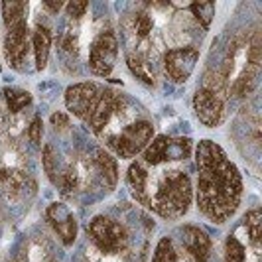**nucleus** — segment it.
Masks as SVG:
<instances>
[{"label": "nucleus", "instance_id": "obj_26", "mask_svg": "<svg viewBox=\"0 0 262 262\" xmlns=\"http://www.w3.org/2000/svg\"><path fill=\"white\" fill-rule=\"evenodd\" d=\"M249 61L252 63L254 69L260 63V34H254V38H252V43H250L249 50Z\"/></svg>", "mask_w": 262, "mask_h": 262}, {"label": "nucleus", "instance_id": "obj_25", "mask_svg": "<svg viewBox=\"0 0 262 262\" xmlns=\"http://www.w3.org/2000/svg\"><path fill=\"white\" fill-rule=\"evenodd\" d=\"M43 168H46V173L50 176V180L55 182V171H57V166H55V158H53L52 146H46V148H43Z\"/></svg>", "mask_w": 262, "mask_h": 262}, {"label": "nucleus", "instance_id": "obj_14", "mask_svg": "<svg viewBox=\"0 0 262 262\" xmlns=\"http://www.w3.org/2000/svg\"><path fill=\"white\" fill-rule=\"evenodd\" d=\"M32 46H34V55H36V69L41 71L48 66L50 57V48H52V34L46 26H36L34 36H32Z\"/></svg>", "mask_w": 262, "mask_h": 262}, {"label": "nucleus", "instance_id": "obj_28", "mask_svg": "<svg viewBox=\"0 0 262 262\" xmlns=\"http://www.w3.org/2000/svg\"><path fill=\"white\" fill-rule=\"evenodd\" d=\"M87 8H89V4H87V2H69V4L66 6L67 14H69L71 18H81Z\"/></svg>", "mask_w": 262, "mask_h": 262}, {"label": "nucleus", "instance_id": "obj_2", "mask_svg": "<svg viewBox=\"0 0 262 262\" xmlns=\"http://www.w3.org/2000/svg\"><path fill=\"white\" fill-rule=\"evenodd\" d=\"M126 184L138 203L168 219L185 215L191 205V180L182 170L162 171V176L156 178L150 176L144 164L134 162L128 168Z\"/></svg>", "mask_w": 262, "mask_h": 262}, {"label": "nucleus", "instance_id": "obj_22", "mask_svg": "<svg viewBox=\"0 0 262 262\" xmlns=\"http://www.w3.org/2000/svg\"><path fill=\"white\" fill-rule=\"evenodd\" d=\"M260 209H252L247 215V229L250 233V238L254 243V247H260Z\"/></svg>", "mask_w": 262, "mask_h": 262}, {"label": "nucleus", "instance_id": "obj_10", "mask_svg": "<svg viewBox=\"0 0 262 262\" xmlns=\"http://www.w3.org/2000/svg\"><path fill=\"white\" fill-rule=\"evenodd\" d=\"M28 50H30V30H28L26 22H20V24L8 28V34L4 39L6 61L14 69H20L24 59L28 57Z\"/></svg>", "mask_w": 262, "mask_h": 262}, {"label": "nucleus", "instance_id": "obj_17", "mask_svg": "<svg viewBox=\"0 0 262 262\" xmlns=\"http://www.w3.org/2000/svg\"><path fill=\"white\" fill-rule=\"evenodd\" d=\"M189 10L201 26L209 28L213 16H215V2H193V4H189Z\"/></svg>", "mask_w": 262, "mask_h": 262}, {"label": "nucleus", "instance_id": "obj_27", "mask_svg": "<svg viewBox=\"0 0 262 262\" xmlns=\"http://www.w3.org/2000/svg\"><path fill=\"white\" fill-rule=\"evenodd\" d=\"M41 126H43V124H41V118L39 117L34 118V120H32V124H30L28 136H30V140H32L34 144H39V142H41V132H43Z\"/></svg>", "mask_w": 262, "mask_h": 262}, {"label": "nucleus", "instance_id": "obj_9", "mask_svg": "<svg viewBox=\"0 0 262 262\" xmlns=\"http://www.w3.org/2000/svg\"><path fill=\"white\" fill-rule=\"evenodd\" d=\"M193 111L205 126L215 128L223 120V99L219 97V93L211 91L207 87L197 89V93L193 95Z\"/></svg>", "mask_w": 262, "mask_h": 262}, {"label": "nucleus", "instance_id": "obj_23", "mask_svg": "<svg viewBox=\"0 0 262 262\" xmlns=\"http://www.w3.org/2000/svg\"><path fill=\"white\" fill-rule=\"evenodd\" d=\"M152 28H154V22L148 14H136V18H134V34L136 36L146 38L152 32Z\"/></svg>", "mask_w": 262, "mask_h": 262}, {"label": "nucleus", "instance_id": "obj_7", "mask_svg": "<svg viewBox=\"0 0 262 262\" xmlns=\"http://www.w3.org/2000/svg\"><path fill=\"white\" fill-rule=\"evenodd\" d=\"M118 55V41L113 32H101L91 46L89 53V67L93 75L108 77L113 73V67Z\"/></svg>", "mask_w": 262, "mask_h": 262}, {"label": "nucleus", "instance_id": "obj_8", "mask_svg": "<svg viewBox=\"0 0 262 262\" xmlns=\"http://www.w3.org/2000/svg\"><path fill=\"white\" fill-rule=\"evenodd\" d=\"M197 59H199V50L193 48V46L176 48V50L166 52V55H164V67H166V73L170 75L171 81L184 83L193 73Z\"/></svg>", "mask_w": 262, "mask_h": 262}, {"label": "nucleus", "instance_id": "obj_3", "mask_svg": "<svg viewBox=\"0 0 262 262\" xmlns=\"http://www.w3.org/2000/svg\"><path fill=\"white\" fill-rule=\"evenodd\" d=\"M67 111L81 118L93 132L101 134L122 106V97L99 83H77L66 91Z\"/></svg>", "mask_w": 262, "mask_h": 262}, {"label": "nucleus", "instance_id": "obj_12", "mask_svg": "<svg viewBox=\"0 0 262 262\" xmlns=\"http://www.w3.org/2000/svg\"><path fill=\"white\" fill-rule=\"evenodd\" d=\"M184 245L189 256L195 262H209L211 256V241L201 229L197 227H184Z\"/></svg>", "mask_w": 262, "mask_h": 262}, {"label": "nucleus", "instance_id": "obj_13", "mask_svg": "<svg viewBox=\"0 0 262 262\" xmlns=\"http://www.w3.org/2000/svg\"><path fill=\"white\" fill-rule=\"evenodd\" d=\"M93 164H95V170L99 171L101 180L106 187H115L118 182V166L117 160L111 156L105 150H95L93 154Z\"/></svg>", "mask_w": 262, "mask_h": 262}, {"label": "nucleus", "instance_id": "obj_30", "mask_svg": "<svg viewBox=\"0 0 262 262\" xmlns=\"http://www.w3.org/2000/svg\"><path fill=\"white\" fill-rule=\"evenodd\" d=\"M43 4H46V6L50 8V10H55V12H57V10H59V8L63 6V2H50V0H46Z\"/></svg>", "mask_w": 262, "mask_h": 262}, {"label": "nucleus", "instance_id": "obj_6", "mask_svg": "<svg viewBox=\"0 0 262 262\" xmlns=\"http://www.w3.org/2000/svg\"><path fill=\"white\" fill-rule=\"evenodd\" d=\"M191 154V140L189 138H170V136H156L144 150V164L160 166L166 162H180Z\"/></svg>", "mask_w": 262, "mask_h": 262}, {"label": "nucleus", "instance_id": "obj_4", "mask_svg": "<svg viewBox=\"0 0 262 262\" xmlns=\"http://www.w3.org/2000/svg\"><path fill=\"white\" fill-rule=\"evenodd\" d=\"M87 233L103 254H118L128 247V233L124 231V227L103 215H97L87 225Z\"/></svg>", "mask_w": 262, "mask_h": 262}, {"label": "nucleus", "instance_id": "obj_20", "mask_svg": "<svg viewBox=\"0 0 262 262\" xmlns=\"http://www.w3.org/2000/svg\"><path fill=\"white\" fill-rule=\"evenodd\" d=\"M225 262H245V247L236 236H229L225 243Z\"/></svg>", "mask_w": 262, "mask_h": 262}, {"label": "nucleus", "instance_id": "obj_1", "mask_svg": "<svg viewBox=\"0 0 262 262\" xmlns=\"http://www.w3.org/2000/svg\"><path fill=\"white\" fill-rule=\"evenodd\" d=\"M197 207L213 223L235 215L243 195V178L225 150L213 140H201L195 150Z\"/></svg>", "mask_w": 262, "mask_h": 262}, {"label": "nucleus", "instance_id": "obj_24", "mask_svg": "<svg viewBox=\"0 0 262 262\" xmlns=\"http://www.w3.org/2000/svg\"><path fill=\"white\" fill-rule=\"evenodd\" d=\"M57 182L61 185V191H63V193H69V191L75 189V185H77V173H75V170L67 168V170L55 180V184H57Z\"/></svg>", "mask_w": 262, "mask_h": 262}, {"label": "nucleus", "instance_id": "obj_11", "mask_svg": "<svg viewBox=\"0 0 262 262\" xmlns=\"http://www.w3.org/2000/svg\"><path fill=\"white\" fill-rule=\"evenodd\" d=\"M46 217H48V223L52 225V229L57 233V236L61 238V243L66 247L73 245V241L77 236V221H75L73 213L69 211V207L63 203H52L46 211Z\"/></svg>", "mask_w": 262, "mask_h": 262}, {"label": "nucleus", "instance_id": "obj_16", "mask_svg": "<svg viewBox=\"0 0 262 262\" xmlns=\"http://www.w3.org/2000/svg\"><path fill=\"white\" fill-rule=\"evenodd\" d=\"M126 61H128V69H130L132 73H134L138 79H142L144 83L152 85V83L156 81V77H154V71L150 69V66L146 63L140 55H128V57H126Z\"/></svg>", "mask_w": 262, "mask_h": 262}, {"label": "nucleus", "instance_id": "obj_21", "mask_svg": "<svg viewBox=\"0 0 262 262\" xmlns=\"http://www.w3.org/2000/svg\"><path fill=\"white\" fill-rule=\"evenodd\" d=\"M254 85H256V71L254 69H247L241 79H236L235 83V93L238 97H245V95H249L252 89H254Z\"/></svg>", "mask_w": 262, "mask_h": 262}, {"label": "nucleus", "instance_id": "obj_29", "mask_svg": "<svg viewBox=\"0 0 262 262\" xmlns=\"http://www.w3.org/2000/svg\"><path fill=\"white\" fill-rule=\"evenodd\" d=\"M52 124L57 128H66V126H69V117L67 115H63V113H57V115H53L52 117Z\"/></svg>", "mask_w": 262, "mask_h": 262}, {"label": "nucleus", "instance_id": "obj_15", "mask_svg": "<svg viewBox=\"0 0 262 262\" xmlns=\"http://www.w3.org/2000/svg\"><path fill=\"white\" fill-rule=\"evenodd\" d=\"M28 12V2H2V18H4V24L10 28L14 24H20V22H26L24 16Z\"/></svg>", "mask_w": 262, "mask_h": 262}, {"label": "nucleus", "instance_id": "obj_19", "mask_svg": "<svg viewBox=\"0 0 262 262\" xmlns=\"http://www.w3.org/2000/svg\"><path fill=\"white\" fill-rule=\"evenodd\" d=\"M152 262H178V254H176V249H173V243L168 236H164L158 243Z\"/></svg>", "mask_w": 262, "mask_h": 262}, {"label": "nucleus", "instance_id": "obj_18", "mask_svg": "<svg viewBox=\"0 0 262 262\" xmlns=\"http://www.w3.org/2000/svg\"><path fill=\"white\" fill-rule=\"evenodd\" d=\"M4 95H6V103H8L10 113H20L24 106L32 103V95L22 89H6Z\"/></svg>", "mask_w": 262, "mask_h": 262}, {"label": "nucleus", "instance_id": "obj_5", "mask_svg": "<svg viewBox=\"0 0 262 262\" xmlns=\"http://www.w3.org/2000/svg\"><path fill=\"white\" fill-rule=\"evenodd\" d=\"M154 136V126L148 120L134 122L130 126H126L122 132H118L117 136H111L106 146L117 154L118 158H134L138 152H142L146 146L152 142Z\"/></svg>", "mask_w": 262, "mask_h": 262}]
</instances>
